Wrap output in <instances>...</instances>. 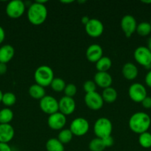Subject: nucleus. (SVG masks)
<instances>
[{
  "mask_svg": "<svg viewBox=\"0 0 151 151\" xmlns=\"http://www.w3.org/2000/svg\"><path fill=\"white\" fill-rule=\"evenodd\" d=\"M73 134H72L70 130L66 128V129L61 130L60 132L59 133L57 139L62 144L65 145L70 142L73 139Z\"/></svg>",
  "mask_w": 151,
  "mask_h": 151,
  "instance_id": "obj_25",
  "label": "nucleus"
},
{
  "mask_svg": "<svg viewBox=\"0 0 151 151\" xmlns=\"http://www.w3.org/2000/svg\"><path fill=\"white\" fill-rule=\"evenodd\" d=\"M139 143L144 148L151 147V134L148 131L139 134Z\"/></svg>",
  "mask_w": 151,
  "mask_h": 151,
  "instance_id": "obj_28",
  "label": "nucleus"
},
{
  "mask_svg": "<svg viewBox=\"0 0 151 151\" xmlns=\"http://www.w3.org/2000/svg\"><path fill=\"white\" fill-rule=\"evenodd\" d=\"M144 81L145 83L147 84V86L151 88V70H150L149 72L147 73V75H145Z\"/></svg>",
  "mask_w": 151,
  "mask_h": 151,
  "instance_id": "obj_35",
  "label": "nucleus"
},
{
  "mask_svg": "<svg viewBox=\"0 0 151 151\" xmlns=\"http://www.w3.org/2000/svg\"><path fill=\"white\" fill-rule=\"evenodd\" d=\"M95 83L100 88H106L110 87L113 83L112 76L108 72H97L94 76Z\"/></svg>",
  "mask_w": 151,
  "mask_h": 151,
  "instance_id": "obj_16",
  "label": "nucleus"
},
{
  "mask_svg": "<svg viewBox=\"0 0 151 151\" xmlns=\"http://www.w3.org/2000/svg\"><path fill=\"white\" fill-rule=\"evenodd\" d=\"M67 119L66 116L62 114L59 111L49 115L47 119V125L50 129L53 131H58V130H62L66 125Z\"/></svg>",
  "mask_w": 151,
  "mask_h": 151,
  "instance_id": "obj_13",
  "label": "nucleus"
},
{
  "mask_svg": "<svg viewBox=\"0 0 151 151\" xmlns=\"http://www.w3.org/2000/svg\"><path fill=\"white\" fill-rule=\"evenodd\" d=\"M142 2L145 3V4H151V0H142Z\"/></svg>",
  "mask_w": 151,
  "mask_h": 151,
  "instance_id": "obj_41",
  "label": "nucleus"
},
{
  "mask_svg": "<svg viewBox=\"0 0 151 151\" xmlns=\"http://www.w3.org/2000/svg\"><path fill=\"white\" fill-rule=\"evenodd\" d=\"M96 86H97L95 83L94 81H90V80L85 81L84 85H83V88H84V90L86 92V94L96 91Z\"/></svg>",
  "mask_w": 151,
  "mask_h": 151,
  "instance_id": "obj_32",
  "label": "nucleus"
},
{
  "mask_svg": "<svg viewBox=\"0 0 151 151\" xmlns=\"http://www.w3.org/2000/svg\"><path fill=\"white\" fill-rule=\"evenodd\" d=\"M76 110V102L73 98L64 96L59 100V111L65 116L70 115Z\"/></svg>",
  "mask_w": 151,
  "mask_h": 151,
  "instance_id": "obj_14",
  "label": "nucleus"
},
{
  "mask_svg": "<svg viewBox=\"0 0 151 151\" xmlns=\"http://www.w3.org/2000/svg\"><path fill=\"white\" fill-rule=\"evenodd\" d=\"M150 25H151V19H150Z\"/></svg>",
  "mask_w": 151,
  "mask_h": 151,
  "instance_id": "obj_44",
  "label": "nucleus"
},
{
  "mask_svg": "<svg viewBox=\"0 0 151 151\" xmlns=\"http://www.w3.org/2000/svg\"><path fill=\"white\" fill-rule=\"evenodd\" d=\"M136 32L140 36H147L151 32V25L150 22H143L139 23L136 27Z\"/></svg>",
  "mask_w": 151,
  "mask_h": 151,
  "instance_id": "obj_26",
  "label": "nucleus"
},
{
  "mask_svg": "<svg viewBox=\"0 0 151 151\" xmlns=\"http://www.w3.org/2000/svg\"><path fill=\"white\" fill-rule=\"evenodd\" d=\"M27 16L30 23L38 26L42 24L47 19V9L44 4L36 1L29 6Z\"/></svg>",
  "mask_w": 151,
  "mask_h": 151,
  "instance_id": "obj_2",
  "label": "nucleus"
},
{
  "mask_svg": "<svg viewBox=\"0 0 151 151\" xmlns=\"http://www.w3.org/2000/svg\"><path fill=\"white\" fill-rule=\"evenodd\" d=\"M5 11L6 14L10 19H19L25 13V4L21 0H13L7 4Z\"/></svg>",
  "mask_w": 151,
  "mask_h": 151,
  "instance_id": "obj_5",
  "label": "nucleus"
},
{
  "mask_svg": "<svg viewBox=\"0 0 151 151\" xmlns=\"http://www.w3.org/2000/svg\"><path fill=\"white\" fill-rule=\"evenodd\" d=\"M130 98L135 103H142L147 97V90L144 85L139 83H135L130 86L128 89Z\"/></svg>",
  "mask_w": 151,
  "mask_h": 151,
  "instance_id": "obj_12",
  "label": "nucleus"
},
{
  "mask_svg": "<svg viewBox=\"0 0 151 151\" xmlns=\"http://www.w3.org/2000/svg\"><path fill=\"white\" fill-rule=\"evenodd\" d=\"M2 96H3V93H2V91L0 90V103H1V100H2Z\"/></svg>",
  "mask_w": 151,
  "mask_h": 151,
  "instance_id": "obj_43",
  "label": "nucleus"
},
{
  "mask_svg": "<svg viewBox=\"0 0 151 151\" xmlns=\"http://www.w3.org/2000/svg\"><path fill=\"white\" fill-rule=\"evenodd\" d=\"M93 131L97 138L104 139L111 136L113 124L108 118L100 117L95 122Z\"/></svg>",
  "mask_w": 151,
  "mask_h": 151,
  "instance_id": "obj_4",
  "label": "nucleus"
},
{
  "mask_svg": "<svg viewBox=\"0 0 151 151\" xmlns=\"http://www.w3.org/2000/svg\"><path fill=\"white\" fill-rule=\"evenodd\" d=\"M77 92V87L73 83H69L67 84L65 86V90H64V93H65V96L69 97H72L73 98L74 96L76 94Z\"/></svg>",
  "mask_w": 151,
  "mask_h": 151,
  "instance_id": "obj_31",
  "label": "nucleus"
},
{
  "mask_svg": "<svg viewBox=\"0 0 151 151\" xmlns=\"http://www.w3.org/2000/svg\"><path fill=\"white\" fill-rule=\"evenodd\" d=\"M90 19L88 17V16H83L82 18H81V23H82L83 24H84V26H85V25L87 24V23H88V22H89V21H90Z\"/></svg>",
  "mask_w": 151,
  "mask_h": 151,
  "instance_id": "obj_39",
  "label": "nucleus"
},
{
  "mask_svg": "<svg viewBox=\"0 0 151 151\" xmlns=\"http://www.w3.org/2000/svg\"><path fill=\"white\" fill-rule=\"evenodd\" d=\"M61 2L64 3V4H70V3L73 2V1H62Z\"/></svg>",
  "mask_w": 151,
  "mask_h": 151,
  "instance_id": "obj_42",
  "label": "nucleus"
},
{
  "mask_svg": "<svg viewBox=\"0 0 151 151\" xmlns=\"http://www.w3.org/2000/svg\"><path fill=\"white\" fill-rule=\"evenodd\" d=\"M0 151H12L8 144L0 142Z\"/></svg>",
  "mask_w": 151,
  "mask_h": 151,
  "instance_id": "obj_36",
  "label": "nucleus"
},
{
  "mask_svg": "<svg viewBox=\"0 0 151 151\" xmlns=\"http://www.w3.org/2000/svg\"><path fill=\"white\" fill-rule=\"evenodd\" d=\"M15 131L10 124L0 125V142L8 144L14 137Z\"/></svg>",
  "mask_w": 151,
  "mask_h": 151,
  "instance_id": "obj_17",
  "label": "nucleus"
},
{
  "mask_svg": "<svg viewBox=\"0 0 151 151\" xmlns=\"http://www.w3.org/2000/svg\"><path fill=\"white\" fill-rule=\"evenodd\" d=\"M90 124L88 121L84 117H77L71 122L70 128L73 136L82 137L89 131Z\"/></svg>",
  "mask_w": 151,
  "mask_h": 151,
  "instance_id": "obj_6",
  "label": "nucleus"
},
{
  "mask_svg": "<svg viewBox=\"0 0 151 151\" xmlns=\"http://www.w3.org/2000/svg\"><path fill=\"white\" fill-rule=\"evenodd\" d=\"M103 57V50L99 44H93L89 46L86 50V58L91 63H96Z\"/></svg>",
  "mask_w": 151,
  "mask_h": 151,
  "instance_id": "obj_15",
  "label": "nucleus"
},
{
  "mask_svg": "<svg viewBox=\"0 0 151 151\" xmlns=\"http://www.w3.org/2000/svg\"><path fill=\"white\" fill-rule=\"evenodd\" d=\"M102 140H103V142H104V145H105V147H111V146L113 145L114 144V139L111 136L106 137V138L102 139Z\"/></svg>",
  "mask_w": 151,
  "mask_h": 151,
  "instance_id": "obj_33",
  "label": "nucleus"
},
{
  "mask_svg": "<svg viewBox=\"0 0 151 151\" xmlns=\"http://www.w3.org/2000/svg\"><path fill=\"white\" fill-rule=\"evenodd\" d=\"M121 73L125 79L128 80V81H133L137 78L139 70H138L137 66L134 63L128 62L123 66Z\"/></svg>",
  "mask_w": 151,
  "mask_h": 151,
  "instance_id": "obj_18",
  "label": "nucleus"
},
{
  "mask_svg": "<svg viewBox=\"0 0 151 151\" xmlns=\"http://www.w3.org/2000/svg\"><path fill=\"white\" fill-rule=\"evenodd\" d=\"M84 100L86 106L93 111H98L102 109L105 103L102 99V94L97 91L86 94Z\"/></svg>",
  "mask_w": 151,
  "mask_h": 151,
  "instance_id": "obj_9",
  "label": "nucleus"
},
{
  "mask_svg": "<svg viewBox=\"0 0 151 151\" xmlns=\"http://www.w3.org/2000/svg\"><path fill=\"white\" fill-rule=\"evenodd\" d=\"M50 86L56 92H61V91H64L66 86V83H65V81L62 78H54Z\"/></svg>",
  "mask_w": 151,
  "mask_h": 151,
  "instance_id": "obj_29",
  "label": "nucleus"
},
{
  "mask_svg": "<svg viewBox=\"0 0 151 151\" xmlns=\"http://www.w3.org/2000/svg\"><path fill=\"white\" fill-rule=\"evenodd\" d=\"M142 104L144 109H151V97L147 96L142 102Z\"/></svg>",
  "mask_w": 151,
  "mask_h": 151,
  "instance_id": "obj_34",
  "label": "nucleus"
},
{
  "mask_svg": "<svg viewBox=\"0 0 151 151\" xmlns=\"http://www.w3.org/2000/svg\"><path fill=\"white\" fill-rule=\"evenodd\" d=\"M0 125H1V123H0Z\"/></svg>",
  "mask_w": 151,
  "mask_h": 151,
  "instance_id": "obj_45",
  "label": "nucleus"
},
{
  "mask_svg": "<svg viewBox=\"0 0 151 151\" xmlns=\"http://www.w3.org/2000/svg\"><path fill=\"white\" fill-rule=\"evenodd\" d=\"M106 148L104 145L102 139H93L89 143V149L90 151H103Z\"/></svg>",
  "mask_w": 151,
  "mask_h": 151,
  "instance_id": "obj_27",
  "label": "nucleus"
},
{
  "mask_svg": "<svg viewBox=\"0 0 151 151\" xmlns=\"http://www.w3.org/2000/svg\"><path fill=\"white\" fill-rule=\"evenodd\" d=\"M53 79L54 73L53 69L47 65H41L38 66L34 72V80L36 83L44 88L50 86Z\"/></svg>",
  "mask_w": 151,
  "mask_h": 151,
  "instance_id": "obj_3",
  "label": "nucleus"
},
{
  "mask_svg": "<svg viewBox=\"0 0 151 151\" xmlns=\"http://www.w3.org/2000/svg\"><path fill=\"white\" fill-rule=\"evenodd\" d=\"M147 47L151 52V37H150L147 39Z\"/></svg>",
  "mask_w": 151,
  "mask_h": 151,
  "instance_id": "obj_40",
  "label": "nucleus"
},
{
  "mask_svg": "<svg viewBox=\"0 0 151 151\" xmlns=\"http://www.w3.org/2000/svg\"><path fill=\"white\" fill-rule=\"evenodd\" d=\"M15 54V50L13 46L5 44L0 47V63L7 64L13 59Z\"/></svg>",
  "mask_w": 151,
  "mask_h": 151,
  "instance_id": "obj_19",
  "label": "nucleus"
},
{
  "mask_svg": "<svg viewBox=\"0 0 151 151\" xmlns=\"http://www.w3.org/2000/svg\"><path fill=\"white\" fill-rule=\"evenodd\" d=\"M102 99L104 102L107 103H113L117 100L118 97V93L117 91L113 87H108L105 88L102 91Z\"/></svg>",
  "mask_w": 151,
  "mask_h": 151,
  "instance_id": "obj_21",
  "label": "nucleus"
},
{
  "mask_svg": "<svg viewBox=\"0 0 151 151\" xmlns=\"http://www.w3.org/2000/svg\"><path fill=\"white\" fill-rule=\"evenodd\" d=\"M4 38H5V32L3 27L0 26V44L4 41Z\"/></svg>",
  "mask_w": 151,
  "mask_h": 151,
  "instance_id": "obj_38",
  "label": "nucleus"
},
{
  "mask_svg": "<svg viewBox=\"0 0 151 151\" xmlns=\"http://www.w3.org/2000/svg\"><path fill=\"white\" fill-rule=\"evenodd\" d=\"M16 102V97L13 92L3 93L1 103L7 107L13 106Z\"/></svg>",
  "mask_w": 151,
  "mask_h": 151,
  "instance_id": "obj_30",
  "label": "nucleus"
},
{
  "mask_svg": "<svg viewBox=\"0 0 151 151\" xmlns=\"http://www.w3.org/2000/svg\"><path fill=\"white\" fill-rule=\"evenodd\" d=\"M7 64L3 63H0V75H4L7 72Z\"/></svg>",
  "mask_w": 151,
  "mask_h": 151,
  "instance_id": "obj_37",
  "label": "nucleus"
},
{
  "mask_svg": "<svg viewBox=\"0 0 151 151\" xmlns=\"http://www.w3.org/2000/svg\"><path fill=\"white\" fill-rule=\"evenodd\" d=\"M85 32L91 38H99L104 32V24L97 19H90L84 26Z\"/></svg>",
  "mask_w": 151,
  "mask_h": 151,
  "instance_id": "obj_11",
  "label": "nucleus"
},
{
  "mask_svg": "<svg viewBox=\"0 0 151 151\" xmlns=\"http://www.w3.org/2000/svg\"><path fill=\"white\" fill-rule=\"evenodd\" d=\"M137 22L134 16L131 15H125L121 19L120 26L122 32H124L126 37L130 38L136 31Z\"/></svg>",
  "mask_w": 151,
  "mask_h": 151,
  "instance_id": "obj_10",
  "label": "nucleus"
},
{
  "mask_svg": "<svg viewBox=\"0 0 151 151\" xmlns=\"http://www.w3.org/2000/svg\"><path fill=\"white\" fill-rule=\"evenodd\" d=\"M151 124V119L144 112H136L129 119V128L133 132L141 134L147 131Z\"/></svg>",
  "mask_w": 151,
  "mask_h": 151,
  "instance_id": "obj_1",
  "label": "nucleus"
},
{
  "mask_svg": "<svg viewBox=\"0 0 151 151\" xmlns=\"http://www.w3.org/2000/svg\"><path fill=\"white\" fill-rule=\"evenodd\" d=\"M47 151H65L64 145L57 138H51L46 142Z\"/></svg>",
  "mask_w": 151,
  "mask_h": 151,
  "instance_id": "obj_23",
  "label": "nucleus"
},
{
  "mask_svg": "<svg viewBox=\"0 0 151 151\" xmlns=\"http://www.w3.org/2000/svg\"><path fill=\"white\" fill-rule=\"evenodd\" d=\"M133 56L139 64L148 68L151 66V52L147 47L141 46L135 50Z\"/></svg>",
  "mask_w": 151,
  "mask_h": 151,
  "instance_id": "obj_8",
  "label": "nucleus"
},
{
  "mask_svg": "<svg viewBox=\"0 0 151 151\" xmlns=\"http://www.w3.org/2000/svg\"><path fill=\"white\" fill-rule=\"evenodd\" d=\"M40 109L48 115L59 111V101L55 97L50 95H45L39 100Z\"/></svg>",
  "mask_w": 151,
  "mask_h": 151,
  "instance_id": "obj_7",
  "label": "nucleus"
},
{
  "mask_svg": "<svg viewBox=\"0 0 151 151\" xmlns=\"http://www.w3.org/2000/svg\"><path fill=\"white\" fill-rule=\"evenodd\" d=\"M13 119V112L9 108H4L0 110V123L10 124Z\"/></svg>",
  "mask_w": 151,
  "mask_h": 151,
  "instance_id": "obj_24",
  "label": "nucleus"
},
{
  "mask_svg": "<svg viewBox=\"0 0 151 151\" xmlns=\"http://www.w3.org/2000/svg\"><path fill=\"white\" fill-rule=\"evenodd\" d=\"M28 93L32 98L36 100H41L46 95V91L44 87L35 83L33 84L28 88Z\"/></svg>",
  "mask_w": 151,
  "mask_h": 151,
  "instance_id": "obj_20",
  "label": "nucleus"
},
{
  "mask_svg": "<svg viewBox=\"0 0 151 151\" xmlns=\"http://www.w3.org/2000/svg\"><path fill=\"white\" fill-rule=\"evenodd\" d=\"M111 66H112V60L107 56H103L96 63V68L98 72H107Z\"/></svg>",
  "mask_w": 151,
  "mask_h": 151,
  "instance_id": "obj_22",
  "label": "nucleus"
}]
</instances>
